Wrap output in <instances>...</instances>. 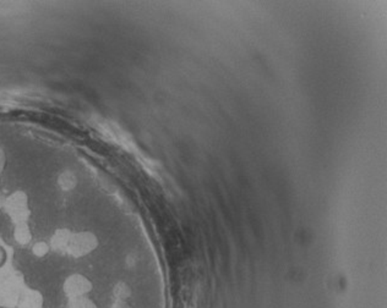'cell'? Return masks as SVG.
<instances>
[{"instance_id":"cell-2","label":"cell","mask_w":387,"mask_h":308,"mask_svg":"<svg viewBox=\"0 0 387 308\" xmlns=\"http://www.w3.org/2000/svg\"><path fill=\"white\" fill-rule=\"evenodd\" d=\"M97 247H98V239L92 231L73 233L68 255L74 258H83L89 256V253H92Z\"/></svg>"},{"instance_id":"cell-9","label":"cell","mask_w":387,"mask_h":308,"mask_svg":"<svg viewBox=\"0 0 387 308\" xmlns=\"http://www.w3.org/2000/svg\"><path fill=\"white\" fill-rule=\"evenodd\" d=\"M113 295H114V298L118 301H123L124 302L126 298H129V296L131 295L130 287L124 282H117L114 287H113Z\"/></svg>"},{"instance_id":"cell-5","label":"cell","mask_w":387,"mask_h":308,"mask_svg":"<svg viewBox=\"0 0 387 308\" xmlns=\"http://www.w3.org/2000/svg\"><path fill=\"white\" fill-rule=\"evenodd\" d=\"M71 236H73V231L68 228H60V229L55 230L49 241L51 250L57 252L59 255H68Z\"/></svg>"},{"instance_id":"cell-1","label":"cell","mask_w":387,"mask_h":308,"mask_svg":"<svg viewBox=\"0 0 387 308\" xmlns=\"http://www.w3.org/2000/svg\"><path fill=\"white\" fill-rule=\"evenodd\" d=\"M3 207L14 224L25 223L30 219L31 210L28 204V197L24 191H15L9 194L3 202Z\"/></svg>"},{"instance_id":"cell-4","label":"cell","mask_w":387,"mask_h":308,"mask_svg":"<svg viewBox=\"0 0 387 308\" xmlns=\"http://www.w3.org/2000/svg\"><path fill=\"white\" fill-rule=\"evenodd\" d=\"M24 289L25 287H22L20 282L12 280V279H8L1 282V285H0V307H17V303L22 298Z\"/></svg>"},{"instance_id":"cell-8","label":"cell","mask_w":387,"mask_h":308,"mask_svg":"<svg viewBox=\"0 0 387 308\" xmlns=\"http://www.w3.org/2000/svg\"><path fill=\"white\" fill-rule=\"evenodd\" d=\"M14 239L22 246L28 245L31 242L32 233L28 221L14 224Z\"/></svg>"},{"instance_id":"cell-15","label":"cell","mask_w":387,"mask_h":308,"mask_svg":"<svg viewBox=\"0 0 387 308\" xmlns=\"http://www.w3.org/2000/svg\"><path fill=\"white\" fill-rule=\"evenodd\" d=\"M4 262V252L0 248V264Z\"/></svg>"},{"instance_id":"cell-16","label":"cell","mask_w":387,"mask_h":308,"mask_svg":"<svg viewBox=\"0 0 387 308\" xmlns=\"http://www.w3.org/2000/svg\"><path fill=\"white\" fill-rule=\"evenodd\" d=\"M3 206V199H1V194H0V207Z\"/></svg>"},{"instance_id":"cell-14","label":"cell","mask_w":387,"mask_h":308,"mask_svg":"<svg viewBox=\"0 0 387 308\" xmlns=\"http://www.w3.org/2000/svg\"><path fill=\"white\" fill-rule=\"evenodd\" d=\"M112 308H130L126 302H123V301H117V302L113 305V307Z\"/></svg>"},{"instance_id":"cell-7","label":"cell","mask_w":387,"mask_h":308,"mask_svg":"<svg viewBox=\"0 0 387 308\" xmlns=\"http://www.w3.org/2000/svg\"><path fill=\"white\" fill-rule=\"evenodd\" d=\"M78 183H79V180L73 170H64L58 175V186L65 192H70L75 190V188L78 186Z\"/></svg>"},{"instance_id":"cell-10","label":"cell","mask_w":387,"mask_h":308,"mask_svg":"<svg viewBox=\"0 0 387 308\" xmlns=\"http://www.w3.org/2000/svg\"><path fill=\"white\" fill-rule=\"evenodd\" d=\"M68 308H98L96 306V303L89 300L87 296L86 298H74L69 300Z\"/></svg>"},{"instance_id":"cell-6","label":"cell","mask_w":387,"mask_h":308,"mask_svg":"<svg viewBox=\"0 0 387 308\" xmlns=\"http://www.w3.org/2000/svg\"><path fill=\"white\" fill-rule=\"evenodd\" d=\"M44 298L42 293L35 289L25 287L16 308H43Z\"/></svg>"},{"instance_id":"cell-11","label":"cell","mask_w":387,"mask_h":308,"mask_svg":"<svg viewBox=\"0 0 387 308\" xmlns=\"http://www.w3.org/2000/svg\"><path fill=\"white\" fill-rule=\"evenodd\" d=\"M49 251H51V246L46 241H38L32 246V253H33V256L38 257V258L47 256Z\"/></svg>"},{"instance_id":"cell-13","label":"cell","mask_w":387,"mask_h":308,"mask_svg":"<svg viewBox=\"0 0 387 308\" xmlns=\"http://www.w3.org/2000/svg\"><path fill=\"white\" fill-rule=\"evenodd\" d=\"M126 263H128V266H134L137 264V260H135V257L130 255V256L128 257V260H126Z\"/></svg>"},{"instance_id":"cell-3","label":"cell","mask_w":387,"mask_h":308,"mask_svg":"<svg viewBox=\"0 0 387 308\" xmlns=\"http://www.w3.org/2000/svg\"><path fill=\"white\" fill-rule=\"evenodd\" d=\"M94 289L92 282L84 274H71L63 284V291L69 300L86 298Z\"/></svg>"},{"instance_id":"cell-12","label":"cell","mask_w":387,"mask_h":308,"mask_svg":"<svg viewBox=\"0 0 387 308\" xmlns=\"http://www.w3.org/2000/svg\"><path fill=\"white\" fill-rule=\"evenodd\" d=\"M6 156L4 150L0 147V174L4 172V167H6Z\"/></svg>"}]
</instances>
